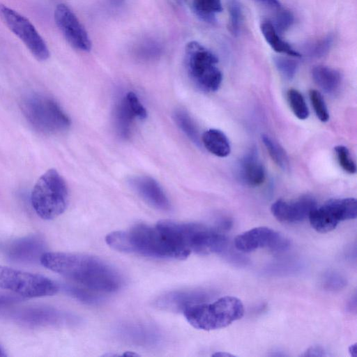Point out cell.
<instances>
[{
    "label": "cell",
    "mask_w": 357,
    "mask_h": 357,
    "mask_svg": "<svg viewBox=\"0 0 357 357\" xmlns=\"http://www.w3.org/2000/svg\"><path fill=\"white\" fill-rule=\"evenodd\" d=\"M40 263L46 268L93 291L113 292L121 284V278L116 270L93 256L45 252Z\"/></svg>",
    "instance_id": "1"
},
{
    "label": "cell",
    "mask_w": 357,
    "mask_h": 357,
    "mask_svg": "<svg viewBox=\"0 0 357 357\" xmlns=\"http://www.w3.org/2000/svg\"><path fill=\"white\" fill-rule=\"evenodd\" d=\"M105 241L116 251L153 258L185 259L190 255L157 224L155 227L138 224L128 231L111 232Z\"/></svg>",
    "instance_id": "2"
},
{
    "label": "cell",
    "mask_w": 357,
    "mask_h": 357,
    "mask_svg": "<svg viewBox=\"0 0 357 357\" xmlns=\"http://www.w3.org/2000/svg\"><path fill=\"white\" fill-rule=\"evenodd\" d=\"M183 314L194 328L211 331L227 327L240 319L243 316L244 307L238 298L227 296L213 303L193 305Z\"/></svg>",
    "instance_id": "3"
},
{
    "label": "cell",
    "mask_w": 357,
    "mask_h": 357,
    "mask_svg": "<svg viewBox=\"0 0 357 357\" xmlns=\"http://www.w3.org/2000/svg\"><path fill=\"white\" fill-rule=\"evenodd\" d=\"M68 203V190L61 175L50 169L38 179L31 194V204L36 213L45 220L61 215Z\"/></svg>",
    "instance_id": "4"
},
{
    "label": "cell",
    "mask_w": 357,
    "mask_h": 357,
    "mask_svg": "<svg viewBox=\"0 0 357 357\" xmlns=\"http://www.w3.org/2000/svg\"><path fill=\"white\" fill-rule=\"evenodd\" d=\"M21 109L31 126L47 135L66 131L71 122L68 116L53 98L38 93L26 96L21 102Z\"/></svg>",
    "instance_id": "5"
},
{
    "label": "cell",
    "mask_w": 357,
    "mask_h": 357,
    "mask_svg": "<svg viewBox=\"0 0 357 357\" xmlns=\"http://www.w3.org/2000/svg\"><path fill=\"white\" fill-rule=\"evenodd\" d=\"M185 62L188 75L201 90L217 91L222 82V75L218 67V57L197 41L189 42L185 49Z\"/></svg>",
    "instance_id": "6"
},
{
    "label": "cell",
    "mask_w": 357,
    "mask_h": 357,
    "mask_svg": "<svg viewBox=\"0 0 357 357\" xmlns=\"http://www.w3.org/2000/svg\"><path fill=\"white\" fill-rule=\"evenodd\" d=\"M0 288L10 290L22 298H40L52 296L59 286L50 278L0 265Z\"/></svg>",
    "instance_id": "7"
},
{
    "label": "cell",
    "mask_w": 357,
    "mask_h": 357,
    "mask_svg": "<svg viewBox=\"0 0 357 357\" xmlns=\"http://www.w3.org/2000/svg\"><path fill=\"white\" fill-rule=\"evenodd\" d=\"M0 18L38 61H43L49 58L50 52L45 42L27 18L3 4H0Z\"/></svg>",
    "instance_id": "8"
},
{
    "label": "cell",
    "mask_w": 357,
    "mask_h": 357,
    "mask_svg": "<svg viewBox=\"0 0 357 357\" xmlns=\"http://www.w3.org/2000/svg\"><path fill=\"white\" fill-rule=\"evenodd\" d=\"M290 241L283 235L266 227H258L238 234L234 239L236 248L249 252L259 248H266L274 252L287 250Z\"/></svg>",
    "instance_id": "9"
},
{
    "label": "cell",
    "mask_w": 357,
    "mask_h": 357,
    "mask_svg": "<svg viewBox=\"0 0 357 357\" xmlns=\"http://www.w3.org/2000/svg\"><path fill=\"white\" fill-rule=\"evenodd\" d=\"M54 17L56 26L71 46L84 52L91 50V42L86 31L68 6L58 4Z\"/></svg>",
    "instance_id": "10"
},
{
    "label": "cell",
    "mask_w": 357,
    "mask_h": 357,
    "mask_svg": "<svg viewBox=\"0 0 357 357\" xmlns=\"http://www.w3.org/2000/svg\"><path fill=\"white\" fill-rule=\"evenodd\" d=\"M17 323L28 326H56L69 324L74 317L56 308L47 306L28 307L12 314Z\"/></svg>",
    "instance_id": "11"
},
{
    "label": "cell",
    "mask_w": 357,
    "mask_h": 357,
    "mask_svg": "<svg viewBox=\"0 0 357 357\" xmlns=\"http://www.w3.org/2000/svg\"><path fill=\"white\" fill-rule=\"evenodd\" d=\"M317 206L313 197L305 195L291 202L278 199L273 203L271 211L280 222L298 223L308 218L310 212Z\"/></svg>",
    "instance_id": "12"
},
{
    "label": "cell",
    "mask_w": 357,
    "mask_h": 357,
    "mask_svg": "<svg viewBox=\"0 0 357 357\" xmlns=\"http://www.w3.org/2000/svg\"><path fill=\"white\" fill-rule=\"evenodd\" d=\"M46 244L38 235H29L14 241L6 252L10 261L20 264L39 261L45 252Z\"/></svg>",
    "instance_id": "13"
},
{
    "label": "cell",
    "mask_w": 357,
    "mask_h": 357,
    "mask_svg": "<svg viewBox=\"0 0 357 357\" xmlns=\"http://www.w3.org/2000/svg\"><path fill=\"white\" fill-rule=\"evenodd\" d=\"M208 295L202 290H177L167 292L155 301V305L172 312H183L189 307L205 302Z\"/></svg>",
    "instance_id": "14"
},
{
    "label": "cell",
    "mask_w": 357,
    "mask_h": 357,
    "mask_svg": "<svg viewBox=\"0 0 357 357\" xmlns=\"http://www.w3.org/2000/svg\"><path fill=\"white\" fill-rule=\"evenodd\" d=\"M131 183L138 193L155 208L168 211L170 208L169 201L158 183L148 176H139L133 178Z\"/></svg>",
    "instance_id": "15"
},
{
    "label": "cell",
    "mask_w": 357,
    "mask_h": 357,
    "mask_svg": "<svg viewBox=\"0 0 357 357\" xmlns=\"http://www.w3.org/2000/svg\"><path fill=\"white\" fill-rule=\"evenodd\" d=\"M238 171L241 180L250 186L259 185L265 180L264 167L259 160L255 149L251 150L241 160Z\"/></svg>",
    "instance_id": "16"
},
{
    "label": "cell",
    "mask_w": 357,
    "mask_h": 357,
    "mask_svg": "<svg viewBox=\"0 0 357 357\" xmlns=\"http://www.w3.org/2000/svg\"><path fill=\"white\" fill-rule=\"evenodd\" d=\"M312 79L315 84L324 92H335L341 84L340 73L326 66H317L312 70Z\"/></svg>",
    "instance_id": "17"
},
{
    "label": "cell",
    "mask_w": 357,
    "mask_h": 357,
    "mask_svg": "<svg viewBox=\"0 0 357 357\" xmlns=\"http://www.w3.org/2000/svg\"><path fill=\"white\" fill-rule=\"evenodd\" d=\"M205 148L218 157H227L231 151V146L227 137L218 129H209L202 137Z\"/></svg>",
    "instance_id": "18"
},
{
    "label": "cell",
    "mask_w": 357,
    "mask_h": 357,
    "mask_svg": "<svg viewBox=\"0 0 357 357\" xmlns=\"http://www.w3.org/2000/svg\"><path fill=\"white\" fill-rule=\"evenodd\" d=\"M260 29L266 41L275 52L293 57L301 56L299 52L281 38L271 22L268 20L262 22Z\"/></svg>",
    "instance_id": "19"
},
{
    "label": "cell",
    "mask_w": 357,
    "mask_h": 357,
    "mask_svg": "<svg viewBox=\"0 0 357 357\" xmlns=\"http://www.w3.org/2000/svg\"><path fill=\"white\" fill-rule=\"evenodd\" d=\"M325 204L339 222L356 218L357 204L354 198L330 199Z\"/></svg>",
    "instance_id": "20"
},
{
    "label": "cell",
    "mask_w": 357,
    "mask_h": 357,
    "mask_svg": "<svg viewBox=\"0 0 357 357\" xmlns=\"http://www.w3.org/2000/svg\"><path fill=\"white\" fill-rule=\"evenodd\" d=\"M308 219L312 227L319 233L329 232L339 224L324 205L314 208Z\"/></svg>",
    "instance_id": "21"
},
{
    "label": "cell",
    "mask_w": 357,
    "mask_h": 357,
    "mask_svg": "<svg viewBox=\"0 0 357 357\" xmlns=\"http://www.w3.org/2000/svg\"><path fill=\"white\" fill-rule=\"evenodd\" d=\"M193 10L203 21L208 23L216 22V14L221 13V0H192Z\"/></svg>",
    "instance_id": "22"
},
{
    "label": "cell",
    "mask_w": 357,
    "mask_h": 357,
    "mask_svg": "<svg viewBox=\"0 0 357 357\" xmlns=\"http://www.w3.org/2000/svg\"><path fill=\"white\" fill-rule=\"evenodd\" d=\"M135 117L124 97L117 105L115 112L117 130L122 137L126 138L130 135Z\"/></svg>",
    "instance_id": "23"
},
{
    "label": "cell",
    "mask_w": 357,
    "mask_h": 357,
    "mask_svg": "<svg viewBox=\"0 0 357 357\" xmlns=\"http://www.w3.org/2000/svg\"><path fill=\"white\" fill-rule=\"evenodd\" d=\"M261 140L274 162L282 169H287L288 157L282 147L267 135H262Z\"/></svg>",
    "instance_id": "24"
},
{
    "label": "cell",
    "mask_w": 357,
    "mask_h": 357,
    "mask_svg": "<svg viewBox=\"0 0 357 357\" xmlns=\"http://www.w3.org/2000/svg\"><path fill=\"white\" fill-rule=\"evenodd\" d=\"M174 119L185 135L195 144L199 145V132L190 116L183 110H177L174 113Z\"/></svg>",
    "instance_id": "25"
},
{
    "label": "cell",
    "mask_w": 357,
    "mask_h": 357,
    "mask_svg": "<svg viewBox=\"0 0 357 357\" xmlns=\"http://www.w3.org/2000/svg\"><path fill=\"white\" fill-rule=\"evenodd\" d=\"M287 100L294 114L301 120L306 119L309 116V109L303 95L296 89H291L287 91Z\"/></svg>",
    "instance_id": "26"
},
{
    "label": "cell",
    "mask_w": 357,
    "mask_h": 357,
    "mask_svg": "<svg viewBox=\"0 0 357 357\" xmlns=\"http://www.w3.org/2000/svg\"><path fill=\"white\" fill-rule=\"evenodd\" d=\"M227 8L229 14V30L234 36H238L243 18L241 4L238 0H228Z\"/></svg>",
    "instance_id": "27"
},
{
    "label": "cell",
    "mask_w": 357,
    "mask_h": 357,
    "mask_svg": "<svg viewBox=\"0 0 357 357\" xmlns=\"http://www.w3.org/2000/svg\"><path fill=\"white\" fill-rule=\"evenodd\" d=\"M288 56V55H287ZM287 56H277L274 57L275 65L278 71L287 79H291L298 69L296 60Z\"/></svg>",
    "instance_id": "28"
},
{
    "label": "cell",
    "mask_w": 357,
    "mask_h": 357,
    "mask_svg": "<svg viewBox=\"0 0 357 357\" xmlns=\"http://www.w3.org/2000/svg\"><path fill=\"white\" fill-rule=\"evenodd\" d=\"M309 97L318 119L322 122H326L329 119V113L322 95L315 89H310Z\"/></svg>",
    "instance_id": "29"
},
{
    "label": "cell",
    "mask_w": 357,
    "mask_h": 357,
    "mask_svg": "<svg viewBox=\"0 0 357 357\" xmlns=\"http://www.w3.org/2000/svg\"><path fill=\"white\" fill-rule=\"evenodd\" d=\"M333 36L328 34L326 36L313 42L307 46V53L313 57H321L326 54L333 43Z\"/></svg>",
    "instance_id": "30"
},
{
    "label": "cell",
    "mask_w": 357,
    "mask_h": 357,
    "mask_svg": "<svg viewBox=\"0 0 357 357\" xmlns=\"http://www.w3.org/2000/svg\"><path fill=\"white\" fill-rule=\"evenodd\" d=\"M63 289L72 297L85 303L93 304L100 300V298L93 292L91 293L89 289H85L79 287L65 285Z\"/></svg>",
    "instance_id": "31"
},
{
    "label": "cell",
    "mask_w": 357,
    "mask_h": 357,
    "mask_svg": "<svg viewBox=\"0 0 357 357\" xmlns=\"http://www.w3.org/2000/svg\"><path fill=\"white\" fill-rule=\"evenodd\" d=\"M337 160L340 167L349 174H354L356 172V165L351 158L348 149L342 145L335 147Z\"/></svg>",
    "instance_id": "32"
},
{
    "label": "cell",
    "mask_w": 357,
    "mask_h": 357,
    "mask_svg": "<svg viewBox=\"0 0 357 357\" xmlns=\"http://www.w3.org/2000/svg\"><path fill=\"white\" fill-rule=\"evenodd\" d=\"M294 21V15L290 11L281 10L277 14L275 21L272 24L276 31L281 35L291 26Z\"/></svg>",
    "instance_id": "33"
},
{
    "label": "cell",
    "mask_w": 357,
    "mask_h": 357,
    "mask_svg": "<svg viewBox=\"0 0 357 357\" xmlns=\"http://www.w3.org/2000/svg\"><path fill=\"white\" fill-rule=\"evenodd\" d=\"M125 99L135 117L140 119H144L146 118V110L135 93H128L126 96H125Z\"/></svg>",
    "instance_id": "34"
},
{
    "label": "cell",
    "mask_w": 357,
    "mask_h": 357,
    "mask_svg": "<svg viewBox=\"0 0 357 357\" xmlns=\"http://www.w3.org/2000/svg\"><path fill=\"white\" fill-rule=\"evenodd\" d=\"M324 280L326 288L331 290L341 289L347 284L345 278L335 272L326 274Z\"/></svg>",
    "instance_id": "35"
},
{
    "label": "cell",
    "mask_w": 357,
    "mask_h": 357,
    "mask_svg": "<svg viewBox=\"0 0 357 357\" xmlns=\"http://www.w3.org/2000/svg\"><path fill=\"white\" fill-rule=\"evenodd\" d=\"M22 297L18 295L0 294V310L20 302Z\"/></svg>",
    "instance_id": "36"
},
{
    "label": "cell",
    "mask_w": 357,
    "mask_h": 357,
    "mask_svg": "<svg viewBox=\"0 0 357 357\" xmlns=\"http://www.w3.org/2000/svg\"><path fill=\"white\" fill-rule=\"evenodd\" d=\"M303 356H328L325 349L320 346H312L308 348L303 354Z\"/></svg>",
    "instance_id": "37"
},
{
    "label": "cell",
    "mask_w": 357,
    "mask_h": 357,
    "mask_svg": "<svg viewBox=\"0 0 357 357\" xmlns=\"http://www.w3.org/2000/svg\"><path fill=\"white\" fill-rule=\"evenodd\" d=\"M260 3L272 8H280L281 4L279 0H256Z\"/></svg>",
    "instance_id": "38"
},
{
    "label": "cell",
    "mask_w": 357,
    "mask_h": 357,
    "mask_svg": "<svg viewBox=\"0 0 357 357\" xmlns=\"http://www.w3.org/2000/svg\"><path fill=\"white\" fill-rule=\"evenodd\" d=\"M356 350H357V344L354 343L349 347V352L351 354V356L356 357Z\"/></svg>",
    "instance_id": "39"
},
{
    "label": "cell",
    "mask_w": 357,
    "mask_h": 357,
    "mask_svg": "<svg viewBox=\"0 0 357 357\" xmlns=\"http://www.w3.org/2000/svg\"><path fill=\"white\" fill-rule=\"evenodd\" d=\"M213 356H226V357L233 356V355H231V354H229L227 353H222V352L216 353V354H213Z\"/></svg>",
    "instance_id": "40"
},
{
    "label": "cell",
    "mask_w": 357,
    "mask_h": 357,
    "mask_svg": "<svg viewBox=\"0 0 357 357\" xmlns=\"http://www.w3.org/2000/svg\"><path fill=\"white\" fill-rule=\"evenodd\" d=\"M6 356L7 354L6 350L3 349L2 346L0 345V357H5Z\"/></svg>",
    "instance_id": "41"
}]
</instances>
